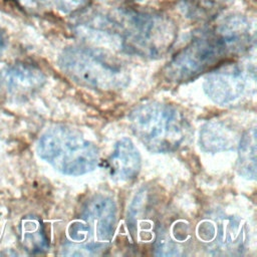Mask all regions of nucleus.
<instances>
[{
	"instance_id": "obj_1",
	"label": "nucleus",
	"mask_w": 257,
	"mask_h": 257,
	"mask_svg": "<svg viewBox=\"0 0 257 257\" xmlns=\"http://www.w3.org/2000/svg\"><path fill=\"white\" fill-rule=\"evenodd\" d=\"M250 42V26L241 17H231L203 32L176 53L163 70L172 82L190 80L213 69Z\"/></svg>"
},
{
	"instance_id": "obj_2",
	"label": "nucleus",
	"mask_w": 257,
	"mask_h": 257,
	"mask_svg": "<svg viewBox=\"0 0 257 257\" xmlns=\"http://www.w3.org/2000/svg\"><path fill=\"white\" fill-rule=\"evenodd\" d=\"M133 133L153 153H170L181 147L189 124L174 106L162 102H145L128 114Z\"/></svg>"
},
{
	"instance_id": "obj_3",
	"label": "nucleus",
	"mask_w": 257,
	"mask_h": 257,
	"mask_svg": "<svg viewBox=\"0 0 257 257\" xmlns=\"http://www.w3.org/2000/svg\"><path fill=\"white\" fill-rule=\"evenodd\" d=\"M39 157L56 171L80 176L93 171L98 163L96 147L74 128L55 125L48 128L37 144Z\"/></svg>"
},
{
	"instance_id": "obj_4",
	"label": "nucleus",
	"mask_w": 257,
	"mask_h": 257,
	"mask_svg": "<svg viewBox=\"0 0 257 257\" xmlns=\"http://www.w3.org/2000/svg\"><path fill=\"white\" fill-rule=\"evenodd\" d=\"M108 20L123 47L141 55L162 54L176 37L174 23L159 14L126 11Z\"/></svg>"
},
{
	"instance_id": "obj_5",
	"label": "nucleus",
	"mask_w": 257,
	"mask_h": 257,
	"mask_svg": "<svg viewBox=\"0 0 257 257\" xmlns=\"http://www.w3.org/2000/svg\"><path fill=\"white\" fill-rule=\"evenodd\" d=\"M60 69L73 81L93 89L109 91L124 87L128 76L120 64L84 47H68L58 59Z\"/></svg>"
},
{
	"instance_id": "obj_6",
	"label": "nucleus",
	"mask_w": 257,
	"mask_h": 257,
	"mask_svg": "<svg viewBox=\"0 0 257 257\" xmlns=\"http://www.w3.org/2000/svg\"><path fill=\"white\" fill-rule=\"evenodd\" d=\"M250 75L236 63H221L206 75L203 88L209 98L217 104H227L246 91Z\"/></svg>"
},
{
	"instance_id": "obj_7",
	"label": "nucleus",
	"mask_w": 257,
	"mask_h": 257,
	"mask_svg": "<svg viewBox=\"0 0 257 257\" xmlns=\"http://www.w3.org/2000/svg\"><path fill=\"white\" fill-rule=\"evenodd\" d=\"M80 218L88 224L97 247L103 250L112 239L116 224L113 200L103 195L89 198L82 206Z\"/></svg>"
},
{
	"instance_id": "obj_8",
	"label": "nucleus",
	"mask_w": 257,
	"mask_h": 257,
	"mask_svg": "<svg viewBox=\"0 0 257 257\" xmlns=\"http://www.w3.org/2000/svg\"><path fill=\"white\" fill-rule=\"evenodd\" d=\"M44 73L36 66L15 63L0 70V90L13 96H28L45 83Z\"/></svg>"
},
{
	"instance_id": "obj_9",
	"label": "nucleus",
	"mask_w": 257,
	"mask_h": 257,
	"mask_svg": "<svg viewBox=\"0 0 257 257\" xmlns=\"http://www.w3.org/2000/svg\"><path fill=\"white\" fill-rule=\"evenodd\" d=\"M108 162L111 177L120 181L135 179L141 170L140 153L134 143L127 138H122L115 144Z\"/></svg>"
},
{
	"instance_id": "obj_10",
	"label": "nucleus",
	"mask_w": 257,
	"mask_h": 257,
	"mask_svg": "<svg viewBox=\"0 0 257 257\" xmlns=\"http://www.w3.org/2000/svg\"><path fill=\"white\" fill-rule=\"evenodd\" d=\"M238 140L236 133L220 121L206 123L200 133V146L210 153L232 150L238 146Z\"/></svg>"
},
{
	"instance_id": "obj_11",
	"label": "nucleus",
	"mask_w": 257,
	"mask_h": 257,
	"mask_svg": "<svg viewBox=\"0 0 257 257\" xmlns=\"http://www.w3.org/2000/svg\"><path fill=\"white\" fill-rule=\"evenodd\" d=\"M20 242L28 253H42L48 248V240L41 221L35 216H26L19 226Z\"/></svg>"
},
{
	"instance_id": "obj_12",
	"label": "nucleus",
	"mask_w": 257,
	"mask_h": 257,
	"mask_svg": "<svg viewBox=\"0 0 257 257\" xmlns=\"http://www.w3.org/2000/svg\"><path fill=\"white\" fill-rule=\"evenodd\" d=\"M238 173L249 180L256 178V130L246 131L238 143Z\"/></svg>"
},
{
	"instance_id": "obj_13",
	"label": "nucleus",
	"mask_w": 257,
	"mask_h": 257,
	"mask_svg": "<svg viewBox=\"0 0 257 257\" xmlns=\"http://www.w3.org/2000/svg\"><path fill=\"white\" fill-rule=\"evenodd\" d=\"M223 0H186V9L192 15L198 17H205L218 11Z\"/></svg>"
},
{
	"instance_id": "obj_14",
	"label": "nucleus",
	"mask_w": 257,
	"mask_h": 257,
	"mask_svg": "<svg viewBox=\"0 0 257 257\" xmlns=\"http://www.w3.org/2000/svg\"><path fill=\"white\" fill-rule=\"evenodd\" d=\"M55 7L64 14L76 12L84 8L89 0H52Z\"/></svg>"
},
{
	"instance_id": "obj_15",
	"label": "nucleus",
	"mask_w": 257,
	"mask_h": 257,
	"mask_svg": "<svg viewBox=\"0 0 257 257\" xmlns=\"http://www.w3.org/2000/svg\"><path fill=\"white\" fill-rule=\"evenodd\" d=\"M23 7L31 9V10H38L44 8L47 4V0H17Z\"/></svg>"
},
{
	"instance_id": "obj_16",
	"label": "nucleus",
	"mask_w": 257,
	"mask_h": 257,
	"mask_svg": "<svg viewBox=\"0 0 257 257\" xmlns=\"http://www.w3.org/2000/svg\"><path fill=\"white\" fill-rule=\"evenodd\" d=\"M6 47V37H5V33L2 30V28L0 27V55L2 54V52L4 51Z\"/></svg>"
}]
</instances>
